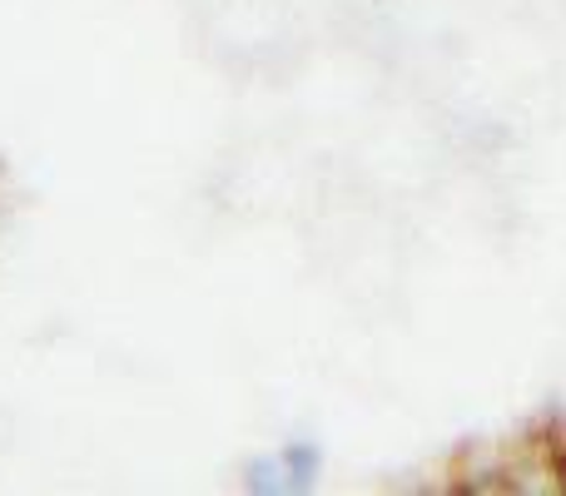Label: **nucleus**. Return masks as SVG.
<instances>
[{
  "instance_id": "f257e3e1",
  "label": "nucleus",
  "mask_w": 566,
  "mask_h": 496,
  "mask_svg": "<svg viewBox=\"0 0 566 496\" xmlns=\"http://www.w3.org/2000/svg\"><path fill=\"white\" fill-rule=\"evenodd\" d=\"M323 477V447L313 437H289L244 467V492L254 496H303Z\"/></svg>"
}]
</instances>
